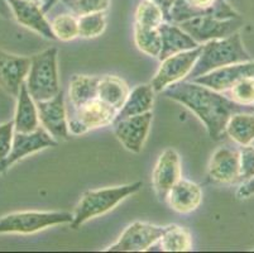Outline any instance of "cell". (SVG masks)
Returning a JSON list of instances; mask_svg holds the SVG:
<instances>
[{
  "label": "cell",
  "instance_id": "17",
  "mask_svg": "<svg viewBox=\"0 0 254 253\" xmlns=\"http://www.w3.org/2000/svg\"><path fill=\"white\" fill-rule=\"evenodd\" d=\"M8 3L13 11V17L18 20V23L37 32L45 38L56 39L51 24L45 18V11L39 4L27 0H8Z\"/></svg>",
  "mask_w": 254,
  "mask_h": 253
},
{
  "label": "cell",
  "instance_id": "38",
  "mask_svg": "<svg viewBox=\"0 0 254 253\" xmlns=\"http://www.w3.org/2000/svg\"><path fill=\"white\" fill-rule=\"evenodd\" d=\"M57 1H59V0H46L45 4H43V6H42V10L48 11L53 5H55V4L57 3Z\"/></svg>",
  "mask_w": 254,
  "mask_h": 253
},
{
  "label": "cell",
  "instance_id": "7",
  "mask_svg": "<svg viewBox=\"0 0 254 253\" xmlns=\"http://www.w3.org/2000/svg\"><path fill=\"white\" fill-rule=\"evenodd\" d=\"M243 25V20L239 18H229V19H218L214 17H193L190 19L182 20L179 27L184 29L196 43L201 45L212 39L226 38L239 31Z\"/></svg>",
  "mask_w": 254,
  "mask_h": 253
},
{
  "label": "cell",
  "instance_id": "23",
  "mask_svg": "<svg viewBox=\"0 0 254 253\" xmlns=\"http://www.w3.org/2000/svg\"><path fill=\"white\" fill-rule=\"evenodd\" d=\"M128 94V85L126 84V81L118 76L106 75L99 79L98 97L117 109L118 111L126 103Z\"/></svg>",
  "mask_w": 254,
  "mask_h": 253
},
{
  "label": "cell",
  "instance_id": "10",
  "mask_svg": "<svg viewBox=\"0 0 254 253\" xmlns=\"http://www.w3.org/2000/svg\"><path fill=\"white\" fill-rule=\"evenodd\" d=\"M166 227L135 222L128 227L119 240L106 251L109 252H143L156 245L165 233Z\"/></svg>",
  "mask_w": 254,
  "mask_h": 253
},
{
  "label": "cell",
  "instance_id": "9",
  "mask_svg": "<svg viewBox=\"0 0 254 253\" xmlns=\"http://www.w3.org/2000/svg\"><path fill=\"white\" fill-rule=\"evenodd\" d=\"M201 15L218 19L239 18V14L225 0H175L171 10V20L177 23Z\"/></svg>",
  "mask_w": 254,
  "mask_h": 253
},
{
  "label": "cell",
  "instance_id": "36",
  "mask_svg": "<svg viewBox=\"0 0 254 253\" xmlns=\"http://www.w3.org/2000/svg\"><path fill=\"white\" fill-rule=\"evenodd\" d=\"M151 1L162 10L163 15H165V20L171 22V10L173 8L175 0H151Z\"/></svg>",
  "mask_w": 254,
  "mask_h": 253
},
{
  "label": "cell",
  "instance_id": "8",
  "mask_svg": "<svg viewBox=\"0 0 254 253\" xmlns=\"http://www.w3.org/2000/svg\"><path fill=\"white\" fill-rule=\"evenodd\" d=\"M200 53H201V46L193 50L176 53L162 60V65L151 83L154 91L162 92L172 84L185 80L192 70Z\"/></svg>",
  "mask_w": 254,
  "mask_h": 253
},
{
  "label": "cell",
  "instance_id": "26",
  "mask_svg": "<svg viewBox=\"0 0 254 253\" xmlns=\"http://www.w3.org/2000/svg\"><path fill=\"white\" fill-rule=\"evenodd\" d=\"M161 251L166 252H186L192 247L189 231L179 226H167L165 233L158 241Z\"/></svg>",
  "mask_w": 254,
  "mask_h": 253
},
{
  "label": "cell",
  "instance_id": "12",
  "mask_svg": "<svg viewBox=\"0 0 254 253\" xmlns=\"http://www.w3.org/2000/svg\"><path fill=\"white\" fill-rule=\"evenodd\" d=\"M152 118L153 115L151 111H147L139 115L114 120L113 127L115 137L127 150L133 153H139L148 136Z\"/></svg>",
  "mask_w": 254,
  "mask_h": 253
},
{
  "label": "cell",
  "instance_id": "21",
  "mask_svg": "<svg viewBox=\"0 0 254 253\" xmlns=\"http://www.w3.org/2000/svg\"><path fill=\"white\" fill-rule=\"evenodd\" d=\"M14 131L18 133H31L39 128L38 110L36 101L28 92L25 83L20 86L17 96V108H15Z\"/></svg>",
  "mask_w": 254,
  "mask_h": 253
},
{
  "label": "cell",
  "instance_id": "19",
  "mask_svg": "<svg viewBox=\"0 0 254 253\" xmlns=\"http://www.w3.org/2000/svg\"><path fill=\"white\" fill-rule=\"evenodd\" d=\"M166 200L175 212L191 213L201 204L202 191L192 181L180 178L170 190Z\"/></svg>",
  "mask_w": 254,
  "mask_h": 253
},
{
  "label": "cell",
  "instance_id": "15",
  "mask_svg": "<svg viewBox=\"0 0 254 253\" xmlns=\"http://www.w3.org/2000/svg\"><path fill=\"white\" fill-rule=\"evenodd\" d=\"M181 178V162L179 153L173 148H167L159 155L154 166L153 187L159 200H166L172 186Z\"/></svg>",
  "mask_w": 254,
  "mask_h": 253
},
{
  "label": "cell",
  "instance_id": "34",
  "mask_svg": "<svg viewBox=\"0 0 254 253\" xmlns=\"http://www.w3.org/2000/svg\"><path fill=\"white\" fill-rule=\"evenodd\" d=\"M14 122H9L0 124V161L5 160L10 153L14 141Z\"/></svg>",
  "mask_w": 254,
  "mask_h": 253
},
{
  "label": "cell",
  "instance_id": "5",
  "mask_svg": "<svg viewBox=\"0 0 254 253\" xmlns=\"http://www.w3.org/2000/svg\"><path fill=\"white\" fill-rule=\"evenodd\" d=\"M66 114L70 133L81 136L92 129L113 124L118 110L96 97L78 106L68 105Z\"/></svg>",
  "mask_w": 254,
  "mask_h": 253
},
{
  "label": "cell",
  "instance_id": "37",
  "mask_svg": "<svg viewBox=\"0 0 254 253\" xmlns=\"http://www.w3.org/2000/svg\"><path fill=\"white\" fill-rule=\"evenodd\" d=\"M0 17L6 18V19L13 18V11H11L8 0H0Z\"/></svg>",
  "mask_w": 254,
  "mask_h": 253
},
{
  "label": "cell",
  "instance_id": "4",
  "mask_svg": "<svg viewBox=\"0 0 254 253\" xmlns=\"http://www.w3.org/2000/svg\"><path fill=\"white\" fill-rule=\"evenodd\" d=\"M24 83L34 101L48 100L61 91L57 70V48H48L31 57V67Z\"/></svg>",
  "mask_w": 254,
  "mask_h": 253
},
{
  "label": "cell",
  "instance_id": "13",
  "mask_svg": "<svg viewBox=\"0 0 254 253\" xmlns=\"http://www.w3.org/2000/svg\"><path fill=\"white\" fill-rule=\"evenodd\" d=\"M59 145L56 139H53L52 136L46 131L45 128L36 129L31 133H14V141L10 153L5 160L0 161V173L8 170L11 165L20 161L24 157L33 155L41 150L48 147H56Z\"/></svg>",
  "mask_w": 254,
  "mask_h": 253
},
{
  "label": "cell",
  "instance_id": "16",
  "mask_svg": "<svg viewBox=\"0 0 254 253\" xmlns=\"http://www.w3.org/2000/svg\"><path fill=\"white\" fill-rule=\"evenodd\" d=\"M31 67V59L0 50V86L10 96L17 97Z\"/></svg>",
  "mask_w": 254,
  "mask_h": 253
},
{
  "label": "cell",
  "instance_id": "33",
  "mask_svg": "<svg viewBox=\"0 0 254 253\" xmlns=\"http://www.w3.org/2000/svg\"><path fill=\"white\" fill-rule=\"evenodd\" d=\"M240 180H248L254 176V146H244L239 151Z\"/></svg>",
  "mask_w": 254,
  "mask_h": 253
},
{
  "label": "cell",
  "instance_id": "20",
  "mask_svg": "<svg viewBox=\"0 0 254 253\" xmlns=\"http://www.w3.org/2000/svg\"><path fill=\"white\" fill-rule=\"evenodd\" d=\"M158 31L161 34V39H162V48H161L158 56L161 61L172 55L193 50L200 46L176 24L162 23L158 27Z\"/></svg>",
  "mask_w": 254,
  "mask_h": 253
},
{
  "label": "cell",
  "instance_id": "32",
  "mask_svg": "<svg viewBox=\"0 0 254 253\" xmlns=\"http://www.w3.org/2000/svg\"><path fill=\"white\" fill-rule=\"evenodd\" d=\"M75 15L105 11L109 8L110 0H62Z\"/></svg>",
  "mask_w": 254,
  "mask_h": 253
},
{
  "label": "cell",
  "instance_id": "18",
  "mask_svg": "<svg viewBox=\"0 0 254 253\" xmlns=\"http://www.w3.org/2000/svg\"><path fill=\"white\" fill-rule=\"evenodd\" d=\"M209 177L220 184H232L240 180L239 152L228 147L216 150L210 160Z\"/></svg>",
  "mask_w": 254,
  "mask_h": 253
},
{
  "label": "cell",
  "instance_id": "3",
  "mask_svg": "<svg viewBox=\"0 0 254 253\" xmlns=\"http://www.w3.org/2000/svg\"><path fill=\"white\" fill-rule=\"evenodd\" d=\"M142 182H133L129 185L115 187H106L100 190H90L81 196L73 213V219L71 227L77 229L85 222L91 218L99 217L118 205L122 200L133 195L142 187Z\"/></svg>",
  "mask_w": 254,
  "mask_h": 253
},
{
  "label": "cell",
  "instance_id": "41",
  "mask_svg": "<svg viewBox=\"0 0 254 253\" xmlns=\"http://www.w3.org/2000/svg\"><path fill=\"white\" fill-rule=\"evenodd\" d=\"M45 1H46V0H45Z\"/></svg>",
  "mask_w": 254,
  "mask_h": 253
},
{
  "label": "cell",
  "instance_id": "6",
  "mask_svg": "<svg viewBox=\"0 0 254 253\" xmlns=\"http://www.w3.org/2000/svg\"><path fill=\"white\" fill-rule=\"evenodd\" d=\"M73 214L66 212H20L0 218V233L32 234L52 226L71 224Z\"/></svg>",
  "mask_w": 254,
  "mask_h": 253
},
{
  "label": "cell",
  "instance_id": "28",
  "mask_svg": "<svg viewBox=\"0 0 254 253\" xmlns=\"http://www.w3.org/2000/svg\"><path fill=\"white\" fill-rule=\"evenodd\" d=\"M77 25L78 36L82 38H94V37L100 36L106 27L104 11L80 15L77 18Z\"/></svg>",
  "mask_w": 254,
  "mask_h": 253
},
{
  "label": "cell",
  "instance_id": "31",
  "mask_svg": "<svg viewBox=\"0 0 254 253\" xmlns=\"http://www.w3.org/2000/svg\"><path fill=\"white\" fill-rule=\"evenodd\" d=\"M226 96L242 105L254 104V78H247L234 84L229 90L224 91Z\"/></svg>",
  "mask_w": 254,
  "mask_h": 253
},
{
  "label": "cell",
  "instance_id": "27",
  "mask_svg": "<svg viewBox=\"0 0 254 253\" xmlns=\"http://www.w3.org/2000/svg\"><path fill=\"white\" fill-rule=\"evenodd\" d=\"M134 41L137 47L145 55L151 57H158L162 48V39L158 28L143 27L135 23Z\"/></svg>",
  "mask_w": 254,
  "mask_h": 253
},
{
  "label": "cell",
  "instance_id": "24",
  "mask_svg": "<svg viewBox=\"0 0 254 253\" xmlns=\"http://www.w3.org/2000/svg\"><path fill=\"white\" fill-rule=\"evenodd\" d=\"M99 79L96 76L73 75L68 89V105L78 106L98 97Z\"/></svg>",
  "mask_w": 254,
  "mask_h": 253
},
{
  "label": "cell",
  "instance_id": "2",
  "mask_svg": "<svg viewBox=\"0 0 254 253\" xmlns=\"http://www.w3.org/2000/svg\"><path fill=\"white\" fill-rule=\"evenodd\" d=\"M249 61H253V57L244 50L240 34L237 32L226 38L212 39L204 43L201 53L186 80L191 81L219 67Z\"/></svg>",
  "mask_w": 254,
  "mask_h": 253
},
{
  "label": "cell",
  "instance_id": "40",
  "mask_svg": "<svg viewBox=\"0 0 254 253\" xmlns=\"http://www.w3.org/2000/svg\"><path fill=\"white\" fill-rule=\"evenodd\" d=\"M252 146H254V142H253V145H252Z\"/></svg>",
  "mask_w": 254,
  "mask_h": 253
},
{
  "label": "cell",
  "instance_id": "14",
  "mask_svg": "<svg viewBox=\"0 0 254 253\" xmlns=\"http://www.w3.org/2000/svg\"><path fill=\"white\" fill-rule=\"evenodd\" d=\"M247 78H254V61L240 62V64L219 67V69L212 70L210 73L198 76L191 81L204 85L214 91L224 92L229 90L238 81Z\"/></svg>",
  "mask_w": 254,
  "mask_h": 253
},
{
  "label": "cell",
  "instance_id": "35",
  "mask_svg": "<svg viewBox=\"0 0 254 253\" xmlns=\"http://www.w3.org/2000/svg\"><path fill=\"white\" fill-rule=\"evenodd\" d=\"M252 195H254V176L246 180V182L240 185L237 191V196L239 199H247Z\"/></svg>",
  "mask_w": 254,
  "mask_h": 253
},
{
  "label": "cell",
  "instance_id": "1",
  "mask_svg": "<svg viewBox=\"0 0 254 253\" xmlns=\"http://www.w3.org/2000/svg\"><path fill=\"white\" fill-rule=\"evenodd\" d=\"M163 95L195 113L205 124L210 138L220 141L230 117L237 113H254L253 105H242L209 87L193 81L181 80L163 90Z\"/></svg>",
  "mask_w": 254,
  "mask_h": 253
},
{
  "label": "cell",
  "instance_id": "22",
  "mask_svg": "<svg viewBox=\"0 0 254 253\" xmlns=\"http://www.w3.org/2000/svg\"><path fill=\"white\" fill-rule=\"evenodd\" d=\"M154 103V90L152 85H138L129 91L126 103L119 109L114 120L123 119L127 117L139 115L151 111Z\"/></svg>",
  "mask_w": 254,
  "mask_h": 253
},
{
  "label": "cell",
  "instance_id": "39",
  "mask_svg": "<svg viewBox=\"0 0 254 253\" xmlns=\"http://www.w3.org/2000/svg\"><path fill=\"white\" fill-rule=\"evenodd\" d=\"M27 1H33V3L41 4V0H27Z\"/></svg>",
  "mask_w": 254,
  "mask_h": 253
},
{
  "label": "cell",
  "instance_id": "30",
  "mask_svg": "<svg viewBox=\"0 0 254 253\" xmlns=\"http://www.w3.org/2000/svg\"><path fill=\"white\" fill-rule=\"evenodd\" d=\"M51 28L56 39L61 41H72L78 36L77 18L71 14L57 15L51 23Z\"/></svg>",
  "mask_w": 254,
  "mask_h": 253
},
{
  "label": "cell",
  "instance_id": "25",
  "mask_svg": "<svg viewBox=\"0 0 254 253\" xmlns=\"http://www.w3.org/2000/svg\"><path fill=\"white\" fill-rule=\"evenodd\" d=\"M225 134L242 146L254 142V113H237L226 124Z\"/></svg>",
  "mask_w": 254,
  "mask_h": 253
},
{
  "label": "cell",
  "instance_id": "29",
  "mask_svg": "<svg viewBox=\"0 0 254 253\" xmlns=\"http://www.w3.org/2000/svg\"><path fill=\"white\" fill-rule=\"evenodd\" d=\"M135 20L143 27L158 28L165 20V15L151 0H142L135 11Z\"/></svg>",
  "mask_w": 254,
  "mask_h": 253
},
{
  "label": "cell",
  "instance_id": "11",
  "mask_svg": "<svg viewBox=\"0 0 254 253\" xmlns=\"http://www.w3.org/2000/svg\"><path fill=\"white\" fill-rule=\"evenodd\" d=\"M38 118L43 128L52 136L57 142L70 139L67 114L64 108V92L60 91L52 99L43 101H36Z\"/></svg>",
  "mask_w": 254,
  "mask_h": 253
}]
</instances>
